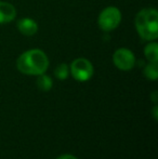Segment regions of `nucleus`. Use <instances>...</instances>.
I'll return each mask as SVG.
<instances>
[{
  "label": "nucleus",
  "mask_w": 158,
  "mask_h": 159,
  "mask_svg": "<svg viewBox=\"0 0 158 159\" xmlns=\"http://www.w3.org/2000/svg\"><path fill=\"white\" fill-rule=\"evenodd\" d=\"M121 22V12L116 7H107L103 9L97 17V24L104 32L116 30Z\"/></svg>",
  "instance_id": "7ed1b4c3"
},
{
  "label": "nucleus",
  "mask_w": 158,
  "mask_h": 159,
  "mask_svg": "<svg viewBox=\"0 0 158 159\" xmlns=\"http://www.w3.org/2000/svg\"><path fill=\"white\" fill-rule=\"evenodd\" d=\"M93 65L89 60L84 57H78L74 60L70 66V73L77 81L84 82L89 80L93 76Z\"/></svg>",
  "instance_id": "20e7f679"
},
{
  "label": "nucleus",
  "mask_w": 158,
  "mask_h": 159,
  "mask_svg": "<svg viewBox=\"0 0 158 159\" xmlns=\"http://www.w3.org/2000/svg\"><path fill=\"white\" fill-rule=\"evenodd\" d=\"M54 76L59 80H65L70 76V66L65 63L59 64L54 69Z\"/></svg>",
  "instance_id": "9b49d317"
},
{
  "label": "nucleus",
  "mask_w": 158,
  "mask_h": 159,
  "mask_svg": "<svg viewBox=\"0 0 158 159\" xmlns=\"http://www.w3.org/2000/svg\"><path fill=\"white\" fill-rule=\"evenodd\" d=\"M143 74L148 80H157V78H158L157 63H148L147 65H145Z\"/></svg>",
  "instance_id": "9d476101"
},
{
  "label": "nucleus",
  "mask_w": 158,
  "mask_h": 159,
  "mask_svg": "<svg viewBox=\"0 0 158 159\" xmlns=\"http://www.w3.org/2000/svg\"><path fill=\"white\" fill-rule=\"evenodd\" d=\"M48 67L49 57L40 49H30L25 51L16 60V68L25 75H41L46 73Z\"/></svg>",
  "instance_id": "f257e3e1"
},
{
  "label": "nucleus",
  "mask_w": 158,
  "mask_h": 159,
  "mask_svg": "<svg viewBox=\"0 0 158 159\" xmlns=\"http://www.w3.org/2000/svg\"><path fill=\"white\" fill-rule=\"evenodd\" d=\"M139 36L147 41H155L158 38V12L154 8H146L138 12L134 20Z\"/></svg>",
  "instance_id": "f03ea898"
},
{
  "label": "nucleus",
  "mask_w": 158,
  "mask_h": 159,
  "mask_svg": "<svg viewBox=\"0 0 158 159\" xmlns=\"http://www.w3.org/2000/svg\"><path fill=\"white\" fill-rule=\"evenodd\" d=\"M56 159H78V158L73 155H70V154H65V155H62L60 157H57Z\"/></svg>",
  "instance_id": "ddd939ff"
},
{
  "label": "nucleus",
  "mask_w": 158,
  "mask_h": 159,
  "mask_svg": "<svg viewBox=\"0 0 158 159\" xmlns=\"http://www.w3.org/2000/svg\"><path fill=\"white\" fill-rule=\"evenodd\" d=\"M144 55L150 63H158V44L155 41H150L144 48Z\"/></svg>",
  "instance_id": "6e6552de"
},
{
  "label": "nucleus",
  "mask_w": 158,
  "mask_h": 159,
  "mask_svg": "<svg viewBox=\"0 0 158 159\" xmlns=\"http://www.w3.org/2000/svg\"><path fill=\"white\" fill-rule=\"evenodd\" d=\"M113 63L120 70L128 71L135 66L137 60L131 50L127 48H119L113 54Z\"/></svg>",
  "instance_id": "39448f33"
},
{
  "label": "nucleus",
  "mask_w": 158,
  "mask_h": 159,
  "mask_svg": "<svg viewBox=\"0 0 158 159\" xmlns=\"http://www.w3.org/2000/svg\"><path fill=\"white\" fill-rule=\"evenodd\" d=\"M16 17V9L9 2L0 1V24L12 22Z\"/></svg>",
  "instance_id": "0eeeda50"
},
{
  "label": "nucleus",
  "mask_w": 158,
  "mask_h": 159,
  "mask_svg": "<svg viewBox=\"0 0 158 159\" xmlns=\"http://www.w3.org/2000/svg\"><path fill=\"white\" fill-rule=\"evenodd\" d=\"M16 27L19 32L24 36H34L38 32V24L35 20L30 17H23L19 20L16 23Z\"/></svg>",
  "instance_id": "423d86ee"
},
{
  "label": "nucleus",
  "mask_w": 158,
  "mask_h": 159,
  "mask_svg": "<svg viewBox=\"0 0 158 159\" xmlns=\"http://www.w3.org/2000/svg\"><path fill=\"white\" fill-rule=\"evenodd\" d=\"M151 98H152V101L155 103V104H157V102H158V92H157V91H154V92L152 93Z\"/></svg>",
  "instance_id": "4468645a"
},
{
  "label": "nucleus",
  "mask_w": 158,
  "mask_h": 159,
  "mask_svg": "<svg viewBox=\"0 0 158 159\" xmlns=\"http://www.w3.org/2000/svg\"><path fill=\"white\" fill-rule=\"evenodd\" d=\"M153 118H154L155 120H158V105L155 104V106L153 107Z\"/></svg>",
  "instance_id": "f8f14e48"
},
{
  "label": "nucleus",
  "mask_w": 158,
  "mask_h": 159,
  "mask_svg": "<svg viewBox=\"0 0 158 159\" xmlns=\"http://www.w3.org/2000/svg\"><path fill=\"white\" fill-rule=\"evenodd\" d=\"M36 84H37V87H38L40 90L44 91V92L51 90V88H52V86H53L52 78H51L50 76L46 75L44 73L41 74V75H38Z\"/></svg>",
  "instance_id": "1a4fd4ad"
}]
</instances>
